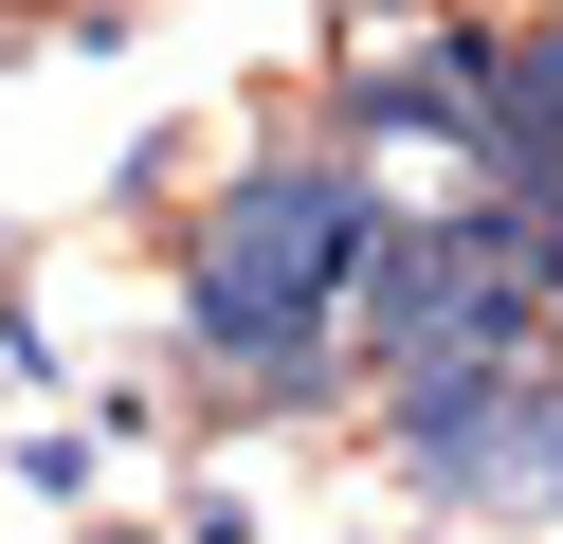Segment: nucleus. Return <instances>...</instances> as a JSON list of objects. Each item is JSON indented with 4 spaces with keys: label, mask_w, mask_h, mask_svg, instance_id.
<instances>
[{
    "label": "nucleus",
    "mask_w": 563,
    "mask_h": 544,
    "mask_svg": "<svg viewBox=\"0 0 563 544\" xmlns=\"http://www.w3.org/2000/svg\"><path fill=\"white\" fill-rule=\"evenodd\" d=\"M382 454L437 508H563V363L545 345H454L382 363Z\"/></svg>",
    "instance_id": "1"
}]
</instances>
